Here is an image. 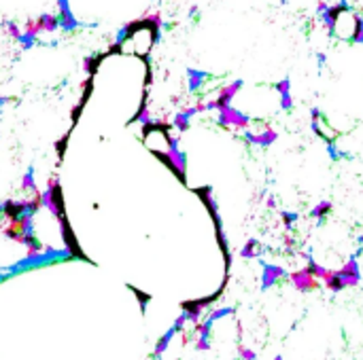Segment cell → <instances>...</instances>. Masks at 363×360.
Instances as JSON below:
<instances>
[{
  "mask_svg": "<svg viewBox=\"0 0 363 360\" xmlns=\"http://www.w3.org/2000/svg\"><path fill=\"white\" fill-rule=\"evenodd\" d=\"M291 280H293V284H295V288H299V291H315L316 288V278L308 271V269L291 273Z\"/></svg>",
  "mask_w": 363,
  "mask_h": 360,
  "instance_id": "6da1fadb",
  "label": "cell"
},
{
  "mask_svg": "<svg viewBox=\"0 0 363 360\" xmlns=\"http://www.w3.org/2000/svg\"><path fill=\"white\" fill-rule=\"evenodd\" d=\"M36 23V30L38 34H43V32H55L60 28V15H51V13H45V15L36 17L34 19Z\"/></svg>",
  "mask_w": 363,
  "mask_h": 360,
  "instance_id": "7a4b0ae2",
  "label": "cell"
},
{
  "mask_svg": "<svg viewBox=\"0 0 363 360\" xmlns=\"http://www.w3.org/2000/svg\"><path fill=\"white\" fill-rule=\"evenodd\" d=\"M340 275L344 278V282H346V286H357V284H359L361 273H359V265H357V261L350 259L346 265L340 269Z\"/></svg>",
  "mask_w": 363,
  "mask_h": 360,
  "instance_id": "3957f363",
  "label": "cell"
},
{
  "mask_svg": "<svg viewBox=\"0 0 363 360\" xmlns=\"http://www.w3.org/2000/svg\"><path fill=\"white\" fill-rule=\"evenodd\" d=\"M283 273L285 271L280 267H272V265H266V263H264V284H261V286L270 288L272 284H276V282L283 278Z\"/></svg>",
  "mask_w": 363,
  "mask_h": 360,
  "instance_id": "277c9868",
  "label": "cell"
},
{
  "mask_svg": "<svg viewBox=\"0 0 363 360\" xmlns=\"http://www.w3.org/2000/svg\"><path fill=\"white\" fill-rule=\"evenodd\" d=\"M174 333H176V329H174V326H172V329H170L168 333H166V335H164L162 339H159V341H157V345H155V356H162V354H164V352H166V348H168V343H170V339L174 337Z\"/></svg>",
  "mask_w": 363,
  "mask_h": 360,
  "instance_id": "5b68a950",
  "label": "cell"
},
{
  "mask_svg": "<svg viewBox=\"0 0 363 360\" xmlns=\"http://www.w3.org/2000/svg\"><path fill=\"white\" fill-rule=\"evenodd\" d=\"M189 76H191V79H189V89H191V91H195V89L202 85V81L206 79V74L200 72V70H189Z\"/></svg>",
  "mask_w": 363,
  "mask_h": 360,
  "instance_id": "8992f818",
  "label": "cell"
},
{
  "mask_svg": "<svg viewBox=\"0 0 363 360\" xmlns=\"http://www.w3.org/2000/svg\"><path fill=\"white\" fill-rule=\"evenodd\" d=\"M331 210V203L329 202H321L316 205V208H312V212H310V216H316V218H321V216H325L327 212Z\"/></svg>",
  "mask_w": 363,
  "mask_h": 360,
  "instance_id": "52a82bcc",
  "label": "cell"
},
{
  "mask_svg": "<svg viewBox=\"0 0 363 360\" xmlns=\"http://www.w3.org/2000/svg\"><path fill=\"white\" fill-rule=\"evenodd\" d=\"M240 254L244 256V259H251V256H255V254H257V242L251 240L244 248H242V252H240Z\"/></svg>",
  "mask_w": 363,
  "mask_h": 360,
  "instance_id": "ba28073f",
  "label": "cell"
},
{
  "mask_svg": "<svg viewBox=\"0 0 363 360\" xmlns=\"http://www.w3.org/2000/svg\"><path fill=\"white\" fill-rule=\"evenodd\" d=\"M227 314H234L232 307H223V310H215V312L208 316V320H210V322H215V320H219V318H223V316H227Z\"/></svg>",
  "mask_w": 363,
  "mask_h": 360,
  "instance_id": "9c48e42d",
  "label": "cell"
},
{
  "mask_svg": "<svg viewBox=\"0 0 363 360\" xmlns=\"http://www.w3.org/2000/svg\"><path fill=\"white\" fill-rule=\"evenodd\" d=\"M4 25H6V32H9V34H11L13 38H17V41H19V38H22V30H19V25H17V23L6 22Z\"/></svg>",
  "mask_w": 363,
  "mask_h": 360,
  "instance_id": "30bf717a",
  "label": "cell"
},
{
  "mask_svg": "<svg viewBox=\"0 0 363 360\" xmlns=\"http://www.w3.org/2000/svg\"><path fill=\"white\" fill-rule=\"evenodd\" d=\"M283 218H285V223H287V225H291L293 221H297V214H293V212H285Z\"/></svg>",
  "mask_w": 363,
  "mask_h": 360,
  "instance_id": "8fae6325",
  "label": "cell"
},
{
  "mask_svg": "<svg viewBox=\"0 0 363 360\" xmlns=\"http://www.w3.org/2000/svg\"><path fill=\"white\" fill-rule=\"evenodd\" d=\"M240 356H244V358H255L253 352H246V348H240Z\"/></svg>",
  "mask_w": 363,
  "mask_h": 360,
  "instance_id": "7c38bea8",
  "label": "cell"
},
{
  "mask_svg": "<svg viewBox=\"0 0 363 360\" xmlns=\"http://www.w3.org/2000/svg\"><path fill=\"white\" fill-rule=\"evenodd\" d=\"M361 242H363V237H361Z\"/></svg>",
  "mask_w": 363,
  "mask_h": 360,
  "instance_id": "4fadbf2b",
  "label": "cell"
}]
</instances>
